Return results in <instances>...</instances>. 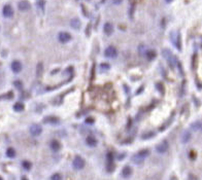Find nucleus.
I'll list each match as a JSON object with an SVG mask.
<instances>
[{"mask_svg":"<svg viewBox=\"0 0 202 180\" xmlns=\"http://www.w3.org/2000/svg\"><path fill=\"white\" fill-rule=\"evenodd\" d=\"M147 156H149V150H146V149L140 150V151H138L136 154H134L132 157V160H133V163L137 164V165H140L141 163H143L144 159H146Z\"/></svg>","mask_w":202,"mask_h":180,"instance_id":"1","label":"nucleus"},{"mask_svg":"<svg viewBox=\"0 0 202 180\" xmlns=\"http://www.w3.org/2000/svg\"><path fill=\"white\" fill-rule=\"evenodd\" d=\"M163 56L166 60H167V62L169 63V65H170L171 68H175V65H176V59L175 57L173 56L172 53L169 50H163Z\"/></svg>","mask_w":202,"mask_h":180,"instance_id":"2","label":"nucleus"},{"mask_svg":"<svg viewBox=\"0 0 202 180\" xmlns=\"http://www.w3.org/2000/svg\"><path fill=\"white\" fill-rule=\"evenodd\" d=\"M86 165V163H85V160L83 159L82 156H75L74 157V160H73V162H72V166H73V168H74L75 170H82V169H84V167Z\"/></svg>","mask_w":202,"mask_h":180,"instance_id":"3","label":"nucleus"},{"mask_svg":"<svg viewBox=\"0 0 202 180\" xmlns=\"http://www.w3.org/2000/svg\"><path fill=\"white\" fill-rule=\"evenodd\" d=\"M2 15L4 18H11L14 15V8L11 7V5L9 4H6L3 6V9H2Z\"/></svg>","mask_w":202,"mask_h":180,"instance_id":"4","label":"nucleus"},{"mask_svg":"<svg viewBox=\"0 0 202 180\" xmlns=\"http://www.w3.org/2000/svg\"><path fill=\"white\" fill-rule=\"evenodd\" d=\"M104 55L106 58H110V59H114L118 56V50L114 46H108L104 51Z\"/></svg>","mask_w":202,"mask_h":180,"instance_id":"5","label":"nucleus"},{"mask_svg":"<svg viewBox=\"0 0 202 180\" xmlns=\"http://www.w3.org/2000/svg\"><path fill=\"white\" fill-rule=\"evenodd\" d=\"M58 39H59L60 42L67 43L68 41L71 40V35H70L68 32H60V33L58 34Z\"/></svg>","mask_w":202,"mask_h":180,"instance_id":"6","label":"nucleus"},{"mask_svg":"<svg viewBox=\"0 0 202 180\" xmlns=\"http://www.w3.org/2000/svg\"><path fill=\"white\" fill-rule=\"evenodd\" d=\"M18 8L21 11H27L31 8V4L27 0H22V1L18 3Z\"/></svg>","mask_w":202,"mask_h":180,"instance_id":"7","label":"nucleus"},{"mask_svg":"<svg viewBox=\"0 0 202 180\" xmlns=\"http://www.w3.org/2000/svg\"><path fill=\"white\" fill-rule=\"evenodd\" d=\"M168 147H169L168 142L166 140H164V141H162V142L160 143V144H158V145H157L156 149H157V151H158L159 153H165L168 150Z\"/></svg>","mask_w":202,"mask_h":180,"instance_id":"8","label":"nucleus"},{"mask_svg":"<svg viewBox=\"0 0 202 180\" xmlns=\"http://www.w3.org/2000/svg\"><path fill=\"white\" fill-rule=\"evenodd\" d=\"M30 133L32 136H39L43 133V128L39 125H32L30 127Z\"/></svg>","mask_w":202,"mask_h":180,"instance_id":"9","label":"nucleus"},{"mask_svg":"<svg viewBox=\"0 0 202 180\" xmlns=\"http://www.w3.org/2000/svg\"><path fill=\"white\" fill-rule=\"evenodd\" d=\"M171 39H172L173 44H174L178 50H181V37H179V34L178 33H172Z\"/></svg>","mask_w":202,"mask_h":180,"instance_id":"10","label":"nucleus"},{"mask_svg":"<svg viewBox=\"0 0 202 180\" xmlns=\"http://www.w3.org/2000/svg\"><path fill=\"white\" fill-rule=\"evenodd\" d=\"M11 70L14 71L15 73H19L22 71V63L20 61H14L11 63Z\"/></svg>","mask_w":202,"mask_h":180,"instance_id":"11","label":"nucleus"},{"mask_svg":"<svg viewBox=\"0 0 202 180\" xmlns=\"http://www.w3.org/2000/svg\"><path fill=\"white\" fill-rule=\"evenodd\" d=\"M43 123L50 124V125H58L60 123V121H59V118H57L55 116H47V118L43 120Z\"/></svg>","mask_w":202,"mask_h":180,"instance_id":"12","label":"nucleus"},{"mask_svg":"<svg viewBox=\"0 0 202 180\" xmlns=\"http://www.w3.org/2000/svg\"><path fill=\"white\" fill-rule=\"evenodd\" d=\"M103 31L106 35H111L114 32V26L110 23H105L103 26Z\"/></svg>","mask_w":202,"mask_h":180,"instance_id":"13","label":"nucleus"},{"mask_svg":"<svg viewBox=\"0 0 202 180\" xmlns=\"http://www.w3.org/2000/svg\"><path fill=\"white\" fill-rule=\"evenodd\" d=\"M70 26H71L73 29L78 30V29L81 28L82 23H81V21H79L78 18H74V19H72V20L70 21Z\"/></svg>","mask_w":202,"mask_h":180,"instance_id":"14","label":"nucleus"},{"mask_svg":"<svg viewBox=\"0 0 202 180\" xmlns=\"http://www.w3.org/2000/svg\"><path fill=\"white\" fill-rule=\"evenodd\" d=\"M50 146H51V149H52L53 151H58V150L61 148V144L59 143V141H57V140L51 141Z\"/></svg>","mask_w":202,"mask_h":180,"instance_id":"15","label":"nucleus"},{"mask_svg":"<svg viewBox=\"0 0 202 180\" xmlns=\"http://www.w3.org/2000/svg\"><path fill=\"white\" fill-rule=\"evenodd\" d=\"M86 143L88 144L89 146L94 147L97 145V140H96V138H94L93 136H88L86 139Z\"/></svg>","mask_w":202,"mask_h":180,"instance_id":"16","label":"nucleus"},{"mask_svg":"<svg viewBox=\"0 0 202 180\" xmlns=\"http://www.w3.org/2000/svg\"><path fill=\"white\" fill-rule=\"evenodd\" d=\"M131 174H132V169H131L129 166L124 167L123 171H122V176L127 178V177H129V176H131Z\"/></svg>","mask_w":202,"mask_h":180,"instance_id":"17","label":"nucleus"},{"mask_svg":"<svg viewBox=\"0 0 202 180\" xmlns=\"http://www.w3.org/2000/svg\"><path fill=\"white\" fill-rule=\"evenodd\" d=\"M156 56H157V54H156V51L154 50H149L146 51V59L149 60V61L154 60L156 58Z\"/></svg>","mask_w":202,"mask_h":180,"instance_id":"18","label":"nucleus"},{"mask_svg":"<svg viewBox=\"0 0 202 180\" xmlns=\"http://www.w3.org/2000/svg\"><path fill=\"white\" fill-rule=\"evenodd\" d=\"M14 109H15V111H18V112L23 111L24 110V104H23V103H21V102H17L14 105Z\"/></svg>","mask_w":202,"mask_h":180,"instance_id":"19","label":"nucleus"},{"mask_svg":"<svg viewBox=\"0 0 202 180\" xmlns=\"http://www.w3.org/2000/svg\"><path fill=\"white\" fill-rule=\"evenodd\" d=\"M6 156H7V157L12 159V157L16 156V150L14 148H11V147H9V148H7V150H6Z\"/></svg>","mask_w":202,"mask_h":180,"instance_id":"20","label":"nucleus"},{"mask_svg":"<svg viewBox=\"0 0 202 180\" xmlns=\"http://www.w3.org/2000/svg\"><path fill=\"white\" fill-rule=\"evenodd\" d=\"M43 63H39L36 67V75L37 76H41L43 75Z\"/></svg>","mask_w":202,"mask_h":180,"instance_id":"21","label":"nucleus"},{"mask_svg":"<svg viewBox=\"0 0 202 180\" xmlns=\"http://www.w3.org/2000/svg\"><path fill=\"white\" fill-rule=\"evenodd\" d=\"M44 6H46V2H44V0H38V1H37V7L39 8L41 11H44Z\"/></svg>","mask_w":202,"mask_h":180,"instance_id":"22","label":"nucleus"},{"mask_svg":"<svg viewBox=\"0 0 202 180\" xmlns=\"http://www.w3.org/2000/svg\"><path fill=\"white\" fill-rule=\"evenodd\" d=\"M138 50H139V54L141 55V56H143V55H146V46H143V44H140L139 47H138Z\"/></svg>","mask_w":202,"mask_h":180,"instance_id":"23","label":"nucleus"},{"mask_svg":"<svg viewBox=\"0 0 202 180\" xmlns=\"http://www.w3.org/2000/svg\"><path fill=\"white\" fill-rule=\"evenodd\" d=\"M22 166H23V168L25 170H30L31 169V163L30 162H28V160H24L23 163H22Z\"/></svg>","mask_w":202,"mask_h":180,"instance_id":"24","label":"nucleus"},{"mask_svg":"<svg viewBox=\"0 0 202 180\" xmlns=\"http://www.w3.org/2000/svg\"><path fill=\"white\" fill-rule=\"evenodd\" d=\"M190 137H191L190 133H189V132H186V133L182 135V142H188Z\"/></svg>","mask_w":202,"mask_h":180,"instance_id":"25","label":"nucleus"},{"mask_svg":"<svg viewBox=\"0 0 202 180\" xmlns=\"http://www.w3.org/2000/svg\"><path fill=\"white\" fill-rule=\"evenodd\" d=\"M51 180H62V176H61V174H59V173H55V174L52 175Z\"/></svg>","mask_w":202,"mask_h":180,"instance_id":"26","label":"nucleus"},{"mask_svg":"<svg viewBox=\"0 0 202 180\" xmlns=\"http://www.w3.org/2000/svg\"><path fill=\"white\" fill-rule=\"evenodd\" d=\"M14 85H15L16 88L19 89V90L22 89V86H22V82H21V81H19V80H17V81H15V82H14Z\"/></svg>","mask_w":202,"mask_h":180,"instance_id":"27","label":"nucleus"},{"mask_svg":"<svg viewBox=\"0 0 202 180\" xmlns=\"http://www.w3.org/2000/svg\"><path fill=\"white\" fill-rule=\"evenodd\" d=\"M108 67V64H101V70H107Z\"/></svg>","mask_w":202,"mask_h":180,"instance_id":"28","label":"nucleus"},{"mask_svg":"<svg viewBox=\"0 0 202 180\" xmlns=\"http://www.w3.org/2000/svg\"><path fill=\"white\" fill-rule=\"evenodd\" d=\"M111 1H113L114 4L118 5V4H121V3L123 2V0H111Z\"/></svg>","mask_w":202,"mask_h":180,"instance_id":"29","label":"nucleus"},{"mask_svg":"<svg viewBox=\"0 0 202 180\" xmlns=\"http://www.w3.org/2000/svg\"><path fill=\"white\" fill-rule=\"evenodd\" d=\"M133 11H134V4L131 5V8H130V17L132 18V15H133Z\"/></svg>","mask_w":202,"mask_h":180,"instance_id":"30","label":"nucleus"},{"mask_svg":"<svg viewBox=\"0 0 202 180\" xmlns=\"http://www.w3.org/2000/svg\"><path fill=\"white\" fill-rule=\"evenodd\" d=\"M165 1L167 2V3H170V2H172V1H173V0H165Z\"/></svg>","mask_w":202,"mask_h":180,"instance_id":"31","label":"nucleus"},{"mask_svg":"<svg viewBox=\"0 0 202 180\" xmlns=\"http://www.w3.org/2000/svg\"><path fill=\"white\" fill-rule=\"evenodd\" d=\"M22 180H28V179H27V178H26V177H25V176H24V177H22Z\"/></svg>","mask_w":202,"mask_h":180,"instance_id":"32","label":"nucleus"},{"mask_svg":"<svg viewBox=\"0 0 202 180\" xmlns=\"http://www.w3.org/2000/svg\"><path fill=\"white\" fill-rule=\"evenodd\" d=\"M0 180H3V179H2V177H1V176H0Z\"/></svg>","mask_w":202,"mask_h":180,"instance_id":"33","label":"nucleus"}]
</instances>
